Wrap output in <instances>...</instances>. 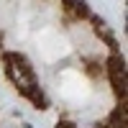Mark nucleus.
Here are the masks:
<instances>
[{
	"label": "nucleus",
	"mask_w": 128,
	"mask_h": 128,
	"mask_svg": "<svg viewBox=\"0 0 128 128\" xmlns=\"http://www.w3.org/2000/svg\"><path fill=\"white\" fill-rule=\"evenodd\" d=\"M3 62H5V74H8V80L16 84V90L23 95V98L34 100L36 105H44V95H41L36 72L28 64V59L20 56V54H5Z\"/></svg>",
	"instance_id": "1"
},
{
	"label": "nucleus",
	"mask_w": 128,
	"mask_h": 128,
	"mask_svg": "<svg viewBox=\"0 0 128 128\" xmlns=\"http://www.w3.org/2000/svg\"><path fill=\"white\" fill-rule=\"evenodd\" d=\"M105 69H108V80L113 84L115 95H120V98H126L128 95V77H126V62L115 54L108 59V64H105Z\"/></svg>",
	"instance_id": "2"
},
{
	"label": "nucleus",
	"mask_w": 128,
	"mask_h": 128,
	"mask_svg": "<svg viewBox=\"0 0 128 128\" xmlns=\"http://www.w3.org/2000/svg\"><path fill=\"white\" fill-rule=\"evenodd\" d=\"M64 10L72 13L74 18H92V13H90L84 0H64Z\"/></svg>",
	"instance_id": "3"
},
{
	"label": "nucleus",
	"mask_w": 128,
	"mask_h": 128,
	"mask_svg": "<svg viewBox=\"0 0 128 128\" xmlns=\"http://www.w3.org/2000/svg\"><path fill=\"white\" fill-rule=\"evenodd\" d=\"M0 44H3V31H0Z\"/></svg>",
	"instance_id": "4"
}]
</instances>
